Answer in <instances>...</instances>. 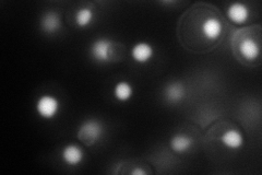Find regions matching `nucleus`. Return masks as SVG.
Listing matches in <instances>:
<instances>
[{"mask_svg": "<svg viewBox=\"0 0 262 175\" xmlns=\"http://www.w3.org/2000/svg\"><path fill=\"white\" fill-rule=\"evenodd\" d=\"M105 135L104 124L96 119H89L82 122L77 131L78 139L86 146L97 145Z\"/></svg>", "mask_w": 262, "mask_h": 175, "instance_id": "obj_1", "label": "nucleus"}, {"mask_svg": "<svg viewBox=\"0 0 262 175\" xmlns=\"http://www.w3.org/2000/svg\"><path fill=\"white\" fill-rule=\"evenodd\" d=\"M61 103L59 99L49 93H44L36 99L35 112L38 118L45 121H51L59 115Z\"/></svg>", "mask_w": 262, "mask_h": 175, "instance_id": "obj_2", "label": "nucleus"}, {"mask_svg": "<svg viewBox=\"0 0 262 175\" xmlns=\"http://www.w3.org/2000/svg\"><path fill=\"white\" fill-rule=\"evenodd\" d=\"M115 43L108 37H98L90 45L89 53L96 64L106 65L113 62Z\"/></svg>", "mask_w": 262, "mask_h": 175, "instance_id": "obj_3", "label": "nucleus"}, {"mask_svg": "<svg viewBox=\"0 0 262 175\" xmlns=\"http://www.w3.org/2000/svg\"><path fill=\"white\" fill-rule=\"evenodd\" d=\"M62 162L68 166H78L85 159V152L83 148L77 144L66 145L60 151Z\"/></svg>", "mask_w": 262, "mask_h": 175, "instance_id": "obj_4", "label": "nucleus"}, {"mask_svg": "<svg viewBox=\"0 0 262 175\" xmlns=\"http://www.w3.org/2000/svg\"><path fill=\"white\" fill-rule=\"evenodd\" d=\"M154 47L149 42L140 41L137 42L134 46L130 49V56L133 58L134 62L139 65H145L149 64L152 58L154 57Z\"/></svg>", "mask_w": 262, "mask_h": 175, "instance_id": "obj_5", "label": "nucleus"}, {"mask_svg": "<svg viewBox=\"0 0 262 175\" xmlns=\"http://www.w3.org/2000/svg\"><path fill=\"white\" fill-rule=\"evenodd\" d=\"M39 27L46 34H56L62 28V20L60 14L55 10H47L43 13L39 20Z\"/></svg>", "mask_w": 262, "mask_h": 175, "instance_id": "obj_6", "label": "nucleus"}, {"mask_svg": "<svg viewBox=\"0 0 262 175\" xmlns=\"http://www.w3.org/2000/svg\"><path fill=\"white\" fill-rule=\"evenodd\" d=\"M250 9L247 5L243 3H232L227 7L226 16L227 19L237 26L245 24L250 18Z\"/></svg>", "mask_w": 262, "mask_h": 175, "instance_id": "obj_7", "label": "nucleus"}, {"mask_svg": "<svg viewBox=\"0 0 262 175\" xmlns=\"http://www.w3.org/2000/svg\"><path fill=\"white\" fill-rule=\"evenodd\" d=\"M223 31H224L223 22L220 19L215 18V16H210V18H207L202 22V26H201L202 35L208 41H211V42L217 41L221 36H222Z\"/></svg>", "mask_w": 262, "mask_h": 175, "instance_id": "obj_8", "label": "nucleus"}, {"mask_svg": "<svg viewBox=\"0 0 262 175\" xmlns=\"http://www.w3.org/2000/svg\"><path fill=\"white\" fill-rule=\"evenodd\" d=\"M187 91L183 82L171 81L168 82L163 90V95L165 98L166 102L170 104H178L186 98Z\"/></svg>", "mask_w": 262, "mask_h": 175, "instance_id": "obj_9", "label": "nucleus"}, {"mask_svg": "<svg viewBox=\"0 0 262 175\" xmlns=\"http://www.w3.org/2000/svg\"><path fill=\"white\" fill-rule=\"evenodd\" d=\"M238 52L244 60L253 62L259 58L261 54V47L259 42L252 37H244L238 43Z\"/></svg>", "mask_w": 262, "mask_h": 175, "instance_id": "obj_10", "label": "nucleus"}, {"mask_svg": "<svg viewBox=\"0 0 262 175\" xmlns=\"http://www.w3.org/2000/svg\"><path fill=\"white\" fill-rule=\"evenodd\" d=\"M220 141L221 144L229 150H238L245 144V139L242 131L235 128L225 130L223 134L221 135Z\"/></svg>", "mask_w": 262, "mask_h": 175, "instance_id": "obj_11", "label": "nucleus"}, {"mask_svg": "<svg viewBox=\"0 0 262 175\" xmlns=\"http://www.w3.org/2000/svg\"><path fill=\"white\" fill-rule=\"evenodd\" d=\"M193 144H194L193 138L186 134H176L169 140L170 149L173 150L174 152L179 154L190 151L191 148L193 147Z\"/></svg>", "mask_w": 262, "mask_h": 175, "instance_id": "obj_12", "label": "nucleus"}, {"mask_svg": "<svg viewBox=\"0 0 262 175\" xmlns=\"http://www.w3.org/2000/svg\"><path fill=\"white\" fill-rule=\"evenodd\" d=\"M135 93V88L127 80L118 81L113 88V96L118 102H128L129 100L133 99Z\"/></svg>", "mask_w": 262, "mask_h": 175, "instance_id": "obj_13", "label": "nucleus"}, {"mask_svg": "<svg viewBox=\"0 0 262 175\" xmlns=\"http://www.w3.org/2000/svg\"><path fill=\"white\" fill-rule=\"evenodd\" d=\"M95 12L91 7H80L75 13V23L79 29H86L93 23Z\"/></svg>", "mask_w": 262, "mask_h": 175, "instance_id": "obj_14", "label": "nucleus"}, {"mask_svg": "<svg viewBox=\"0 0 262 175\" xmlns=\"http://www.w3.org/2000/svg\"><path fill=\"white\" fill-rule=\"evenodd\" d=\"M133 175H145L146 171H144L142 168H136L130 172Z\"/></svg>", "mask_w": 262, "mask_h": 175, "instance_id": "obj_15", "label": "nucleus"}]
</instances>
